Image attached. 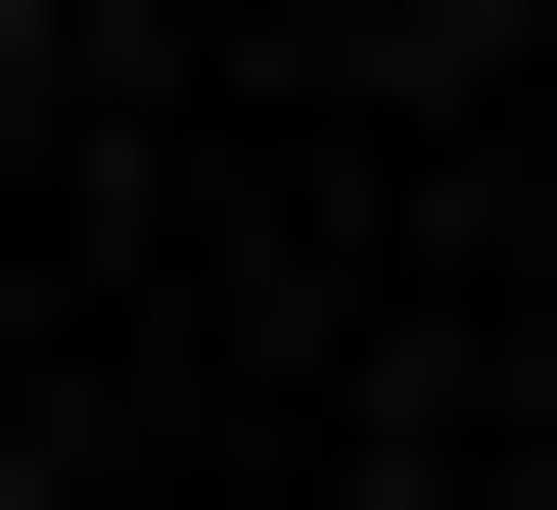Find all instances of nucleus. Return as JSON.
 Instances as JSON below:
<instances>
[{
	"mask_svg": "<svg viewBox=\"0 0 557 510\" xmlns=\"http://www.w3.org/2000/svg\"><path fill=\"white\" fill-rule=\"evenodd\" d=\"M47 139H94V47H47V0H0V186H47Z\"/></svg>",
	"mask_w": 557,
	"mask_h": 510,
	"instance_id": "f257e3e1",
	"label": "nucleus"
}]
</instances>
